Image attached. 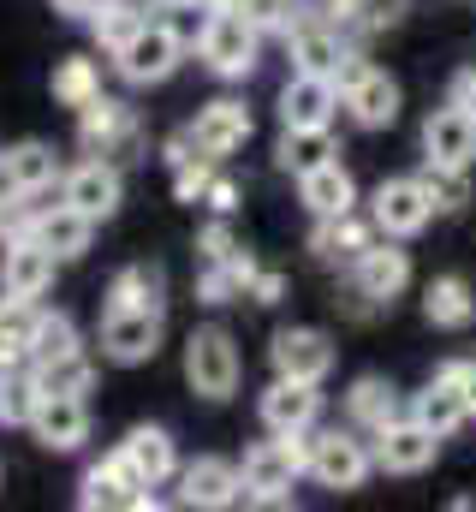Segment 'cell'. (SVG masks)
<instances>
[{
  "instance_id": "obj_1",
  "label": "cell",
  "mask_w": 476,
  "mask_h": 512,
  "mask_svg": "<svg viewBox=\"0 0 476 512\" xmlns=\"http://www.w3.org/2000/svg\"><path fill=\"white\" fill-rule=\"evenodd\" d=\"M310 453H316V435L310 429H268V441H256L238 465L244 477V501H262V507H280L286 489L310 471Z\"/></svg>"
},
{
  "instance_id": "obj_2",
  "label": "cell",
  "mask_w": 476,
  "mask_h": 512,
  "mask_svg": "<svg viewBox=\"0 0 476 512\" xmlns=\"http://www.w3.org/2000/svg\"><path fill=\"white\" fill-rule=\"evenodd\" d=\"M197 54H203V66H209L215 78L238 84V78H250L256 60H262V24H250L233 6H209V18H203V30H197Z\"/></svg>"
},
{
  "instance_id": "obj_3",
  "label": "cell",
  "mask_w": 476,
  "mask_h": 512,
  "mask_svg": "<svg viewBox=\"0 0 476 512\" xmlns=\"http://www.w3.org/2000/svg\"><path fill=\"white\" fill-rule=\"evenodd\" d=\"M179 60H185V36H179L173 18H143V24L131 30V42L114 48V72L125 84H137V90L167 84V78L179 72Z\"/></svg>"
},
{
  "instance_id": "obj_4",
  "label": "cell",
  "mask_w": 476,
  "mask_h": 512,
  "mask_svg": "<svg viewBox=\"0 0 476 512\" xmlns=\"http://www.w3.org/2000/svg\"><path fill=\"white\" fill-rule=\"evenodd\" d=\"M238 376H244V364H238V346L227 328H191V340H185V382L197 399H233L238 393Z\"/></svg>"
},
{
  "instance_id": "obj_5",
  "label": "cell",
  "mask_w": 476,
  "mask_h": 512,
  "mask_svg": "<svg viewBox=\"0 0 476 512\" xmlns=\"http://www.w3.org/2000/svg\"><path fill=\"white\" fill-rule=\"evenodd\" d=\"M334 84H340V102L352 108V120L363 131H387L399 120V84H393L387 72L363 66L357 54H346V66L334 72Z\"/></svg>"
},
{
  "instance_id": "obj_6",
  "label": "cell",
  "mask_w": 476,
  "mask_h": 512,
  "mask_svg": "<svg viewBox=\"0 0 476 512\" xmlns=\"http://www.w3.org/2000/svg\"><path fill=\"white\" fill-rule=\"evenodd\" d=\"M78 143H84L90 155H108V161H137V149H143V126H137V114H131L125 102L96 96V102L78 108Z\"/></svg>"
},
{
  "instance_id": "obj_7",
  "label": "cell",
  "mask_w": 476,
  "mask_h": 512,
  "mask_svg": "<svg viewBox=\"0 0 476 512\" xmlns=\"http://www.w3.org/2000/svg\"><path fill=\"white\" fill-rule=\"evenodd\" d=\"M286 36V54H292V72H316V78H334L346 66V42H340V24L316 6V12H292V24L280 30Z\"/></svg>"
},
{
  "instance_id": "obj_8",
  "label": "cell",
  "mask_w": 476,
  "mask_h": 512,
  "mask_svg": "<svg viewBox=\"0 0 476 512\" xmlns=\"http://www.w3.org/2000/svg\"><path fill=\"white\" fill-rule=\"evenodd\" d=\"M78 507H137V512H155L161 501L149 495V477L125 459V447H114L102 465H90V471H84Z\"/></svg>"
},
{
  "instance_id": "obj_9",
  "label": "cell",
  "mask_w": 476,
  "mask_h": 512,
  "mask_svg": "<svg viewBox=\"0 0 476 512\" xmlns=\"http://www.w3.org/2000/svg\"><path fill=\"white\" fill-rule=\"evenodd\" d=\"M429 215H435V203H429L423 179H381V185H375L369 221H375L387 239H411V233H423Z\"/></svg>"
},
{
  "instance_id": "obj_10",
  "label": "cell",
  "mask_w": 476,
  "mask_h": 512,
  "mask_svg": "<svg viewBox=\"0 0 476 512\" xmlns=\"http://www.w3.org/2000/svg\"><path fill=\"white\" fill-rule=\"evenodd\" d=\"M435 453H441V435H435L429 423H417V417H393V423L375 435V465L393 471V477H417V471H429Z\"/></svg>"
},
{
  "instance_id": "obj_11",
  "label": "cell",
  "mask_w": 476,
  "mask_h": 512,
  "mask_svg": "<svg viewBox=\"0 0 476 512\" xmlns=\"http://www.w3.org/2000/svg\"><path fill=\"white\" fill-rule=\"evenodd\" d=\"M161 352V310H102V358L149 364Z\"/></svg>"
},
{
  "instance_id": "obj_12",
  "label": "cell",
  "mask_w": 476,
  "mask_h": 512,
  "mask_svg": "<svg viewBox=\"0 0 476 512\" xmlns=\"http://www.w3.org/2000/svg\"><path fill=\"white\" fill-rule=\"evenodd\" d=\"M369 465H375V453L357 441L352 429H328V435H316V453H310V477L322 483V489H363V477H369Z\"/></svg>"
},
{
  "instance_id": "obj_13",
  "label": "cell",
  "mask_w": 476,
  "mask_h": 512,
  "mask_svg": "<svg viewBox=\"0 0 476 512\" xmlns=\"http://www.w3.org/2000/svg\"><path fill=\"white\" fill-rule=\"evenodd\" d=\"M30 435L48 453H78L90 441V405H84V393H42L36 417H30Z\"/></svg>"
},
{
  "instance_id": "obj_14",
  "label": "cell",
  "mask_w": 476,
  "mask_h": 512,
  "mask_svg": "<svg viewBox=\"0 0 476 512\" xmlns=\"http://www.w3.org/2000/svg\"><path fill=\"white\" fill-rule=\"evenodd\" d=\"M60 197H66L72 209H84L90 221H108V215L119 209V197H125L119 161H108V155H90V161H78V167L60 179Z\"/></svg>"
},
{
  "instance_id": "obj_15",
  "label": "cell",
  "mask_w": 476,
  "mask_h": 512,
  "mask_svg": "<svg viewBox=\"0 0 476 512\" xmlns=\"http://www.w3.org/2000/svg\"><path fill=\"white\" fill-rule=\"evenodd\" d=\"M268 364L274 376H292V382H322L334 370V340L322 328H280L274 346H268Z\"/></svg>"
},
{
  "instance_id": "obj_16",
  "label": "cell",
  "mask_w": 476,
  "mask_h": 512,
  "mask_svg": "<svg viewBox=\"0 0 476 512\" xmlns=\"http://www.w3.org/2000/svg\"><path fill=\"white\" fill-rule=\"evenodd\" d=\"M334 108H340V84H334V78L292 72L286 90H280V126L322 131V126H334Z\"/></svg>"
},
{
  "instance_id": "obj_17",
  "label": "cell",
  "mask_w": 476,
  "mask_h": 512,
  "mask_svg": "<svg viewBox=\"0 0 476 512\" xmlns=\"http://www.w3.org/2000/svg\"><path fill=\"white\" fill-rule=\"evenodd\" d=\"M54 268H60V256L48 251V245L12 239V245L0 251V292H12V298H42V292L54 286Z\"/></svg>"
},
{
  "instance_id": "obj_18",
  "label": "cell",
  "mask_w": 476,
  "mask_h": 512,
  "mask_svg": "<svg viewBox=\"0 0 476 512\" xmlns=\"http://www.w3.org/2000/svg\"><path fill=\"white\" fill-rule=\"evenodd\" d=\"M405 280H411V262H405V251H393L387 239H375L352 262V286H357V298H369V304H393L405 292Z\"/></svg>"
},
{
  "instance_id": "obj_19",
  "label": "cell",
  "mask_w": 476,
  "mask_h": 512,
  "mask_svg": "<svg viewBox=\"0 0 476 512\" xmlns=\"http://www.w3.org/2000/svg\"><path fill=\"white\" fill-rule=\"evenodd\" d=\"M423 149H429L435 167H471L476 161V120L471 114H459L453 102L435 108V114L423 120Z\"/></svg>"
},
{
  "instance_id": "obj_20",
  "label": "cell",
  "mask_w": 476,
  "mask_h": 512,
  "mask_svg": "<svg viewBox=\"0 0 476 512\" xmlns=\"http://www.w3.org/2000/svg\"><path fill=\"white\" fill-rule=\"evenodd\" d=\"M191 137H197V149H203L209 161H227L233 149L250 143V108L221 96V102H209V108L191 120Z\"/></svg>"
},
{
  "instance_id": "obj_21",
  "label": "cell",
  "mask_w": 476,
  "mask_h": 512,
  "mask_svg": "<svg viewBox=\"0 0 476 512\" xmlns=\"http://www.w3.org/2000/svg\"><path fill=\"white\" fill-rule=\"evenodd\" d=\"M244 495V477H238L233 459H197L179 471V501L185 507H233Z\"/></svg>"
},
{
  "instance_id": "obj_22",
  "label": "cell",
  "mask_w": 476,
  "mask_h": 512,
  "mask_svg": "<svg viewBox=\"0 0 476 512\" xmlns=\"http://www.w3.org/2000/svg\"><path fill=\"white\" fill-rule=\"evenodd\" d=\"M316 417H322V382L274 376V387L262 393V423L268 429H310Z\"/></svg>"
},
{
  "instance_id": "obj_23",
  "label": "cell",
  "mask_w": 476,
  "mask_h": 512,
  "mask_svg": "<svg viewBox=\"0 0 476 512\" xmlns=\"http://www.w3.org/2000/svg\"><path fill=\"white\" fill-rule=\"evenodd\" d=\"M30 239H36V245H48V251L60 256V262H72V256L90 251V239H96V221H90L84 209H72V203L60 197L54 209H42V215H36Z\"/></svg>"
},
{
  "instance_id": "obj_24",
  "label": "cell",
  "mask_w": 476,
  "mask_h": 512,
  "mask_svg": "<svg viewBox=\"0 0 476 512\" xmlns=\"http://www.w3.org/2000/svg\"><path fill=\"white\" fill-rule=\"evenodd\" d=\"M60 179V155H54V143H42V137H24V143H12V149H0V185H18V191H48Z\"/></svg>"
},
{
  "instance_id": "obj_25",
  "label": "cell",
  "mask_w": 476,
  "mask_h": 512,
  "mask_svg": "<svg viewBox=\"0 0 476 512\" xmlns=\"http://www.w3.org/2000/svg\"><path fill=\"white\" fill-rule=\"evenodd\" d=\"M298 203H304L316 221H322V215H352V203H357L352 173H346L340 161H322V167L298 173Z\"/></svg>"
},
{
  "instance_id": "obj_26",
  "label": "cell",
  "mask_w": 476,
  "mask_h": 512,
  "mask_svg": "<svg viewBox=\"0 0 476 512\" xmlns=\"http://www.w3.org/2000/svg\"><path fill=\"white\" fill-rule=\"evenodd\" d=\"M119 447H125V459L149 477V489H161V483H173V477H179V453H173V435H167V429L137 423Z\"/></svg>"
},
{
  "instance_id": "obj_27",
  "label": "cell",
  "mask_w": 476,
  "mask_h": 512,
  "mask_svg": "<svg viewBox=\"0 0 476 512\" xmlns=\"http://www.w3.org/2000/svg\"><path fill=\"white\" fill-rule=\"evenodd\" d=\"M36 322H42L36 298H12V292L0 298V376L30 364V340H36Z\"/></svg>"
},
{
  "instance_id": "obj_28",
  "label": "cell",
  "mask_w": 476,
  "mask_h": 512,
  "mask_svg": "<svg viewBox=\"0 0 476 512\" xmlns=\"http://www.w3.org/2000/svg\"><path fill=\"white\" fill-rule=\"evenodd\" d=\"M108 310H167V274L155 262H131L108 280Z\"/></svg>"
},
{
  "instance_id": "obj_29",
  "label": "cell",
  "mask_w": 476,
  "mask_h": 512,
  "mask_svg": "<svg viewBox=\"0 0 476 512\" xmlns=\"http://www.w3.org/2000/svg\"><path fill=\"white\" fill-rule=\"evenodd\" d=\"M346 417H352V429L363 435H381L393 417H399V393L387 376H357L352 393H346Z\"/></svg>"
},
{
  "instance_id": "obj_30",
  "label": "cell",
  "mask_w": 476,
  "mask_h": 512,
  "mask_svg": "<svg viewBox=\"0 0 476 512\" xmlns=\"http://www.w3.org/2000/svg\"><path fill=\"white\" fill-rule=\"evenodd\" d=\"M411 417H417V423H429V429H435V435L447 441V435H453V429H459V423L471 417V399H465V387L453 382V376H435V382L417 393Z\"/></svg>"
},
{
  "instance_id": "obj_31",
  "label": "cell",
  "mask_w": 476,
  "mask_h": 512,
  "mask_svg": "<svg viewBox=\"0 0 476 512\" xmlns=\"http://www.w3.org/2000/svg\"><path fill=\"white\" fill-rule=\"evenodd\" d=\"M369 245H375V239H369V227H363L357 215H322L316 233H310V251L322 256V262H357Z\"/></svg>"
},
{
  "instance_id": "obj_32",
  "label": "cell",
  "mask_w": 476,
  "mask_h": 512,
  "mask_svg": "<svg viewBox=\"0 0 476 512\" xmlns=\"http://www.w3.org/2000/svg\"><path fill=\"white\" fill-rule=\"evenodd\" d=\"M423 316H429L435 328H471V322H476L471 286H465L459 274H441V280H429V292H423Z\"/></svg>"
},
{
  "instance_id": "obj_33",
  "label": "cell",
  "mask_w": 476,
  "mask_h": 512,
  "mask_svg": "<svg viewBox=\"0 0 476 512\" xmlns=\"http://www.w3.org/2000/svg\"><path fill=\"white\" fill-rule=\"evenodd\" d=\"M84 24H90L96 48H108V54H114V48H125V42H131V30L143 24V6H137V0H96Z\"/></svg>"
},
{
  "instance_id": "obj_34",
  "label": "cell",
  "mask_w": 476,
  "mask_h": 512,
  "mask_svg": "<svg viewBox=\"0 0 476 512\" xmlns=\"http://www.w3.org/2000/svg\"><path fill=\"white\" fill-rule=\"evenodd\" d=\"M280 167L286 173H310V167H322V161H334L340 149H334V137H328V126L322 131H298V126H286L280 131Z\"/></svg>"
},
{
  "instance_id": "obj_35",
  "label": "cell",
  "mask_w": 476,
  "mask_h": 512,
  "mask_svg": "<svg viewBox=\"0 0 476 512\" xmlns=\"http://www.w3.org/2000/svg\"><path fill=\"white\" fill-rule=\"evenodd\" d=\"M96 96H102V72H96V60L72 54V60L54 66V102H60V108H84V102H96Z\"/></svg>"
},
{
  "instance_id": "obj_36",
  "label": "cell",
  "mask_w": 476,
  "mask_h": 512,
  "mask_svg": "<svg viewBox=\"0 0 476 512\" xmlns=\"http://www.w3.org/2000/svg\"><path fill=\"white\" fill-rule=\"evenodd\" d=\"M72 352H84V346H78V322L60 316V310H42L36 340H30V364H60V358H72Z\"/></svg>"
},
{
  "instance_id": "obj_37",
  "label": "cell",
  "mask_w": 476,
  "mask_h": 512,
  "mask_svg": "<svg viewBox=\"0 0 476 512\" xmlns=\"http://www.w3.org/2000/svg\"><path fill=\"white\" fill-rule=\"evenodd\" d=\"M30 376H36V393H90L96 387V364L84 352H72L60 364H30Z\"/></svg>"
},
{
  "instance_id": "obj_38",
  "label": "cell",
  "mask_w": 476,
  "mask_h": 512,
  "mask_svg": "<svg viewBox=\"0 0 476 512\" xmlns=\"http://www.w3.org/2000/svg\"><path fill=\"white\" fill-rule=\"evenodd\" d=\"M36 376H30V364L24 370H6L0 376V423L6 429H30V417H36Z\"/></svg>"
},
{
  "instance_id": "obj_39",
  "label": "cell",
  "mask_w": 476,
  "mask_h": 512,
  "mask_svg": "<svg viewBox=\"0 0 476 512\" xmlns=\"http://www.w3.org/2000/svg\"><path fill=\"white\" fill-rule=\"evenodd\" d=\"M36 191H18V185H0V245H12V239H30V227H36Z\"/></svg>"
},
{
  "instance_id": "obj_40",
  "label": "cell",
  "mask_w": 476,
  "mask_h": 512,
  "mask_svg": "<svg viewBox=\"0 0 476 512\" xmlns=\"http://www.w3.org/2000/svg\"><path fill=\"white\" fill-rule=\"evenodd\" d=\"M209 179H215V161H209L203 149H197V155H179V161H173V197H179V203H203Z\"/></svg>"
},
{
  "instance_id": "obj_41",
  "label": "cell",
  "mask_w": 476,
  "mask_h": 512,
  "mask_svg": "<svg viewBox=\"0 0 476 512\" xmlns=\"http://www.w3.org/2000/svg\"><path fill=\"white\" fill-rule=\"evenodd\" d=\"M423 191H429L435 215H447V209H459V203L471 197V185H465V167H435V161H429V173H423Z\"/></svg>"
},
{
  "instance_id": "obj_42",
  "label": "cell",
  "mask_w": 476,
  "mask_h": 512,
  "mask_svg": "<svg viewBox=\"0 0 476 512\" xmlns=\"http://www.w3.org/2000/svg\"><path fill=\"white\" fill-rule=\"evenodd\" d=\"M238 292H244V286H238L233 262H209L203 280H197V298H203V304H233Z\"/></svg>"
},
{
  "instance_id": "obj_43",
  "label": "cell",
  "mask_w": 476,
  "mask_h": 512,
  "mask_svg": "<svg viewBox=\"0 0 476 512\" xmlns=\"http://www.w3.org/2000/svg\"><path fill=\"white\" fill-rule=\"evenodd\" d=\"M197 251H203V262H227V256L238 251V239H233V227H227V215H221V221H209V227L197 233Z\"/></svg>"
},
{
  "instance_id": "obj_44",
  "label": "cell",
  "mask_w": 476,
  "mask_h": 512,
  "mask_svg": "<svg viewBox=\"0 0 476 512\" xmlns=\"http://www.w3.org/2000/svg\"><path fill=\"white\" fill-rule=\"evenodd\" d=\"M203 203H209L215 215H233V209H238V185H233V179H209V191H203Z\"/></svg>"
},
{
  "instance_id": "obj_45",
  "label": "cell",
  "mask_w": 476,
  "mask_h": 512,
  "mask_svg": "<svg viewBox=\"0 0 476 512\" xmlns=\"http://www.w3.org/2000/svg\"><path fill=\"white\" fill-rule=\"evenodd\" d=\"M447 102H453L459 114H471V120H476V72H459V78H453V90H447Z\"/></svg>"
},
{
  "instance_id": "obj_46",
  "label": "cell",
  "mask_w": 476,
  "mask_h": 512,
  "mask_svg": "<svg viewBox=\"0 0 476 512\" xmlns=\"http://www.w3.org/2000/svg\"><path fill=\"white\" fill-rule=\"evenodd\" d=\"M280 292H286V280H280V274H268V268L250 280V298H256V304H280Z\"/></svg>"
},
{
  "instance_id": "obj_47",
  "label": "cell",
  "mask_w": 476,
  "mask_h": 512,
  "mask_svg": "<svg viewBox=\"0 0 476 512\" xmlns=\"http://www.w3.org/2000/svg\"><path fill=\"white\" fill-rule=\"evenodd\" d=\"M322 12H328L334 24H357V18L369 12V0H322Z\"/></svg>"
},
{
  "instance_id": "obj_48",
  "label": "cell",
  "mask_w": 476,
  "mask_h": 512,
  "mask_svg": "<svg viewBox=\"0 0 476 512\" xmlns=\"http://www.w3.org/2000/svg\"><path fill=\"white\" fill-rule=\"evenodd\" d=\"M441 376H453V382L465 387V399H471V411H476V364H447Z\"/></svg>"
},
{
  "instance_id": "obj_49",
  "label": "cell",
  "mask_w": 476,
  "mask_h": 512,
  "mask_svg": "<svg viewBox=\"0 0 476 512\" xmlns=\"http://www.w3.org/2000/svg\"><path fill=\"white\" fill-rule=\"evenodd\" d=\"M90 6L96 0H54V12H66V18H90Z\"/></svg>"
}]
</instances>
